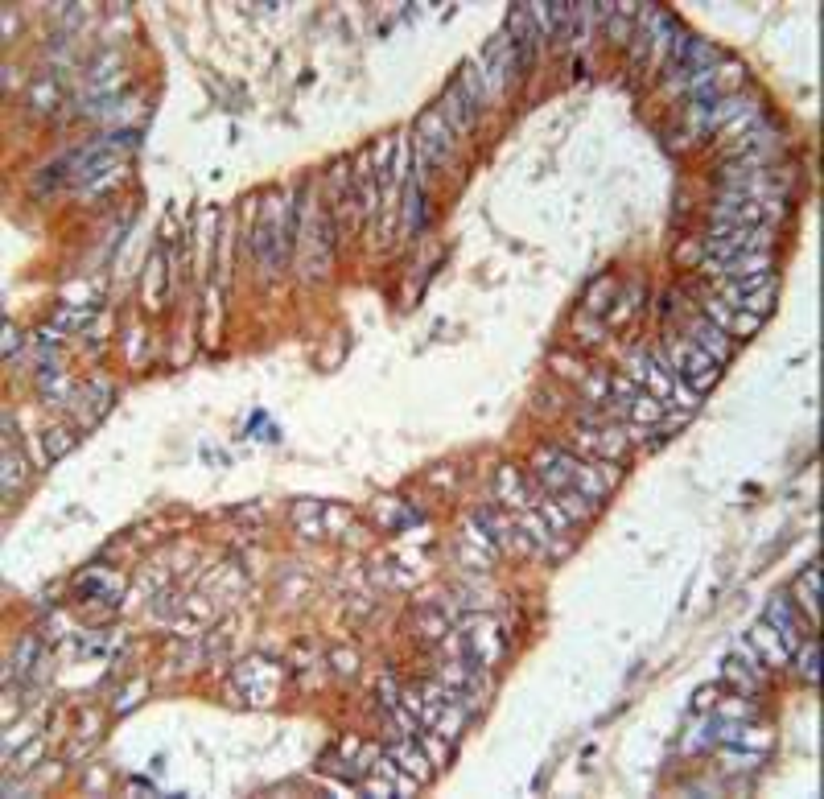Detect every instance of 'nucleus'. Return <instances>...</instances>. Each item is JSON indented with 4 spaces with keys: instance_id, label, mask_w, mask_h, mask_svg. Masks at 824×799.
Wrapping results in <instances>:
<instances>
[{
    "instance_id": "nucleus-11",
    "label": "nucleus",
    "mask_w": 824,
    "mask_h": 799,
    "mask_svg": "<svg viewBox=\"0 0 824 799\" xmlns=\"http://www.w3.org/2000/svg\"><path fill=\"white\" fill-rule=\"evenodd\" d=\"M779 281H775V272H759V276H742V281H717V301H726V305H742L746 297H754V293H767V289H775Z\"/></svg>"
},
{
    "instance_id": "nucleus-10",
    "label": "nucleus",
    "mask_w": 824,
    "mask_h": 799,
    "mask_svg": "<svg viewBox=\"0 0 824 799\" xmlns=\"http://www.w3.org/2000/svg\"><path fill=\"white\" fill-rule=\"evenodd\" d=\"M478 112H483V103H478V99L466 91L462 79L445 87V99H441V116H445V120H454L458 128H470V124L478 120Z\"/></svg>"
},
{
    "instance_id": "nucleus-7",
    "label": "nucleus",
    "mask_w": 824,
    "mask_h": 799,
    "mask_svg": "<svg viewBox=\"0 0 824 799\" xmlns=\"http://www.w3.org/2000/svg\"><path fill=\"white\" fill-rule=\"evenodd\" d=\"M684 338H689L693 346H701V351H705L713 363H730V359H734V338L721 334L709 318H693L689 326H684Z\"/></svg>"
},
{
    "instance_id": "nucleus-2",
    "label": "nucleus",
    "mask_w": 824,
    "mask_h": 799,
    "mask_svg": "<svg viewBox=\"0 0 824 799\" xmlns=\"http://www.w3.org/2000/svg\"><path fill=\"white\" fill-rule=\"evenodd\" d=\"M664 363L693 396H705L709 388H717V379H721V363H713L701 346H693L689 338H668Z\"/></svg>"
},
{
    "instance_id": "nucleus-5",
    "label": "nucleus",
    "mask_w": 824,
    "mask_h": 799,
    "mask_svg": "<svg viewBox=\"0 0 824 799\" xmlns=\"http://www.w3.org/2000/svg\"><path fill=\"white\" fill-rule=\"evenodd\" d=\"M417 157H421V173L441 169L445 161L454 157V124L441 116V108H429V112L421 116V128H417Z\"/></svg>"
},
{
    "instance_id": "nucleus-8",
    "label": "nucleus",
    "mask_w": 824,
    "mask_h": 799,
    "mask_svg": "<svg viewBox=\"0 0 824 799\" xmlns=\"http://www.w3.org/2000/svg\"><path fill=\"white\" fill-rule=\"evenodd\" d=\"M495 491H499V503H503L507 511H515V515H524V511L536 507V495L528 491L524 474L515 470V466H499V474H495Z\"/></svg>"
},
{
    "instance_id": "nucleus-16",
    "label": "nucleus",
    "mask_w": 824,
    "mask_h": 799,
    "mask_svg": "<svg viewBox=\"0 0 824 799\" xmlns=\"http://www.w3.org/2000/svg\"><path fill=\"white\" fill-rule=\"evenodd\" d=\"M750 643L759 647V655H763V664H767V668H779V664H787V655H792V651H787V647L779 643V635H775V631L767 627V622H759V627L750 631Z\"/></svg>"
},
{
    "instance_id": "nucleus-3",
    "label": "nucleus",
    "mask_w": 824,
    "mask_h": 799,
    "mask_svg": "<svg viewBox=\"0 0 824 799\" xmlns=\"http://www.w3.org/2000/svg\"><path fill=\"white\" fill-rule=\"evenodd\" d=\"M713 223L717 227H771L775 219L787 215V202H771V198H742V194H721V202L713 206Z\"/></svg>"
},
{
    "instance_id": "nucleus-13",
    "label": "nucleus",
    "mask_w": 824,
    "mask_h": 799,
    "mask_svg": "<svg viewBox=\"0 0 824 799\" xmlns=\"http://www.w3.org/2000/svg\"><path fill=\"white\" fill-rule=\"evenodd\" d=\"M767 627L779 631V643H783L787 651H796V643L804 639V635H800V622H796V614H792V606H787V598H775V602L767 606Z\"/></svg>"
},
{
    "instance_id": "nucleus-22",
    "label": "nucleus",
    "mask_w": 824,
    "mask_h": 799,
    "mask_svg": "<svg viewBox=\"0 0 824 799\" xmlns=\"http://www.w3.org/2000/svg\"><path fill=\"white\" fill-rule=\"evenodd\" d=\"M17 346H21V334H17V326L5 318V359H13V355H17Z\"/></svg>"
},
{
    "instance_id": "nucleus-4",
    "label": "nucleus",
    "mask_w": 824,
    "mask_h": 799,
    "mask_svg": "<svg viewBox=\"0 0 824 799\" xmlns=\"http://www.w3.org/2000/svg\"><path fill=\"white\" fill-rule=\"evenodd\" d=\"M771 227H717L705 235V260H734L750 252H771Z\"/></svg>"
},
{
    "instance_id": "nucleus-14",
    "label": "nucleus",
    "mask_w": 824,
    "mask_h": 799,
    "mask_svg": "<svg viewBox=\"0 0 824 799\" xmlns=\"http://www.w3.org/2000/svg\"><path fill=\"white\" fill-rule=\"evenodd\" d=\"M404 227H408V235L425 231V182H421V173H412V178L404 182Z\"/></svg>"
},
{
    "instance_id": "nucleus-12",
    "label": "nucleus",
    "mask_w": 824,
    "mask_h": 799,
    "mask_svg": "<svg viewBox=\"0 0 824 799\" xmlns=\"http://www.w3.org/2000/svg\"><path fill=\"white\" fill-rule=\"evenodd\" d=\"M388 758L396 762L400 771H408V775H417V783H429L433 779V767H429V758H425V750L412 742V738H396L392 746H388Z\"/></svg>"
},
{
    "instance_id": "nucleus-9",
    "label": "nucleus",
    "mask_w": 824,
    "mask_h": 799,
    "mask_svg": "<svg viewBox=\"0 0 824 799\" xmlns=\"http://www.w3.org/2000/svg\"><path fill=\"white\" fill-rule=\"evenodd\" d=\"M705 272H713L717 281L759 276V272H771V252H750V256H734V260H705Z\"/></svg>"
},
{
    "instance_id": "nucleus-19",
    "label": "nucleus",
    "mask_w": 824,
    "mask_h": 799,
    "mask_svg": "<svg viewBox=\"0 0 824 799\" xmlns=\"http://www.w3.org/2000/svg\"><path fill=\"white\" fill-rule=\"evenodd\" d=\"M21 478H25V458H21V449H13V441H5V495L9 499L17 495Z\"/></svg>"
},
{
    "instance_id": "nucleus-17",
    "label": "nucleus",
    "mask_w": 824,
    "mask_h": 799,
    "mask_svg": "<svg viewBox=\"0 0 824 799\" xmlns=\"http://www.w3.org/2000/svg\"><path fill=\"white\" fill-rule=\"evenodd\" d=\"M165 285H169V268H165V252L157 248L153 260H149V272H145V305L161 309V301H165Z\"/></svg>"
},
{
    "instance_id": "nucleus-21",
    "label": "nucleus",
    "mask_w": 824,
    "mask_h": 799,
    "mask_svg": "<svg viewBox=\"0 0 824 799\" xmlns=\"http://www.w3.org/2000/svg\"><path fill=\"white\" fill-rule=\"evenodd\" d=\"M33 655H38V639H25V643H21V651L13 655V664H17V672H29V668H33V664H29V659H33Z\"/></svg>"
},
{
    "instance_id": "nucleus-1",
    "label": "nucleus",
    "mask_w": 824,
    "mask_h": 799,
    "mask_svg": "<svg viewBox=\"0 0 824 799\" xmlns=\"http://www.w3.org/2000/svg\"><path fill=\"white\" fill-rule=\"evenodd\" d=\"M293 239H297V202H285L281 194H268L260 206L256 231H252V252L268 276H277L289 264Z\"/></svg>"
},
{
    "instance_id": "nucleus-20",
    "label": "nucleus",
    "mask_w": 824,
    "mask_h": 799,
    "mask_svg": "<svg viewBox=\"0 0 824 799\" xmlns=\"http://www.w3.org/2000/svg\"><path fill=\"white\" fill-rule=\"evenodd\" d=\"M71 445H75V433H66V429H50L46 433V454L50 458H62Z\"/></svg>"
},
{
    "instance_id": "nucleus-18",
    "label": "nucleus",
    "mask_w": 824,
    "mask_h": 799,
    "mask_svg": "<svg viewBox=\"0 0 824 799\" xmlns=\"http://www.w3.org/2000/svg\"><path fill=\"white\" fill-rule=\"evenodd\" d=\"M792 655H796V664H800V676H804L808 684H816V680H820V647H816V639H812V635H808V643L800 639Z\"/></svg>"
},
{
    "instance_id": "nucleus-6",
    "label": "nucleus",
    "mask_w": 824,
    "mask_h": 799,
    "mask_svg": "<svg viewBox=\"0 0 824 799\" xmlns=\"http://www.w3.org/2000/svg\"><path fill=\"white\" fill-rule=\"evenodd\" d=\"M701 318H709L721 334H730V338H750L754 330L763 326V318H754V314H742V309L726 305V301H717V297H701Z\"/></svg>"
},
{
    "instance_id": "nucleus-15",
    "label": "nucleus",
    "mask_w": 824,
    "mask_h": 799,
    "mask_svg": "<svg viewBox=\"0 0 824 799\" xmlns=\"http://www.w3.org/2000/svg\"><path fill=\"white\" fill-rule=\"evenodd\" d=\"M796 606L808 610V618H820V561H812L800 577H796Z\"/></svg>"
}]
</instances>
